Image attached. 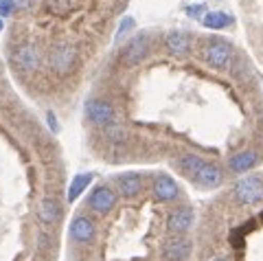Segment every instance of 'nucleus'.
I'll return each mask as SVG.
<instances>
[{
  "label": "nucleus",
  "mask_w": 263,
  "mask_h": 261,
  "mask_svg": "<svg viewBox=\"0 0 263 261\" xmlns=\"http://www.w3.org/2000/svg\"><path fill=\"white\" fill-rule=\"evenodd\" d=\"M204 60H206L213 68L217 70H226L230 68V62H233V48L224 40H211V42L204 46Z\"/></svg>",
  "instance_id": "1"
},
{
  "label": "nucleus",
  "mask_w": 263,
  "mask_h": 261,
  "mask_svg": "<svg viewBox=\"0 0 263 261\" xmlns=\"http://www.w3.org/2000/svg\"><path fill=\"white\" fill-rule=\"evenodd\" d=\"M235 195L241 204H257L263 198V178L246 176L235 184Z\"/></svg>",
  "instance_id": "2"
},
{
  "label": "nucleus",
  "mask_w": 263,
  "mask_h": 261,
  "mask_svg": "<svg viewBox=\"0 0 263 261\" xmlns=\"http://www.w3.org/2000/svg\"><path fill=\"white\" fill-rule=\"evenodd\" d=\"M191 248L193 244L184 235H171L169 239H164L160 255L164 261H186L189 255H191Z\"/></svg>",
  "instance_id": "3"
},
{
  "label": "nucleus",
  "mask_w": 263,
  "mask_h": 261,
  "mask_svg": "<svg viewBox=\"0 0 263 261\" xmlns=\"http://www.w3.org/2000/svg\"><path fill=\"white\" fill-rule=\"evenodd\" d=\"M86 117L95 125H112L114 123V108L105 99H90L86 103Z\"/></svg>",
  "instance_id": "4"
},
{
  "label": "nucleus",
  "mask_w": 263,
  "mask_h": 261,
  "mask_svg": "<svg viewBox=\"0 0 263 261\" xmlns=\"http://www.w3.org/2000/svg\"><path fill=\"white\" fill-rule=\"evenodd\" d=\"M117 193H114L110 187H105V184H101V187H97V189L90 193V198H88V204H90V209L95 211V213H99V215H105V213H110V211L117 207Z\"/></svg>",
  "instance_id": "5"
},
{
  "label": "nucleus",
  "mask_w": 263,
  "mask_h": 261,
  "mask_svg": "<svg viewBox=\"0 0 263 261\" xmlns=\"http://www.w3.org/2000/svg\"><path fill=\"white\" fill-rule=\"evenodd\" d=\"M147 53H149V38L145 33H138L123 48V62L129 64V66H136V64H141L145 60Z\"/></svg>",
  "instance_id": "6"
},
{
  "label": "nucleus",
  "mask_w": 263,
  "mask_h": 261,
  "mask_svg": "<svg viewBox=\"0 0 263 261\" xmlns=\"http://www.w3.org/2000/svg\"><path fill=\"white\" fill-rule=\"evenodd\" d=\"M48 62H51V66L57 70V72H68L72 62H75V48L70 44H55L51 46V53H48Z\"/></svg>",
  "instance_id": "7"
},
{
  "label": "nucleus",
  "mask_w": 263,
  "mask_h": 261,
  "mask_svg": "<svg viewBox=\"0 0 263 261\" xmlns=\"http://www.w3.org/2000/svg\"><path fill=\"white\" fill-rule=\"evenodd\" d=\"M68 235H70V239L77 241V244H90V241L95 239V235H97L95 222L88 215H79V217H75L70 222Z\"/></svg>",
  "instance_id": "8"
},
{
  "label": "nucleus",
  "mask_w": 263,
  "mask_h": 261,
  "mask_svg": "<svg viewBox=\"0 0 263 261\" xmlns=\"http://www.w3.org/2000/svg\"><path fill=\"white\" fill-rule=\"evenodd\" d=\"M193 222H195V211L191 207L176 209L167 219V231L171 235H184L193 226Z\"/></svg>",
  "instance_id": "9"
},
{
  "label": "nucleus",
  "mask_w": 263,
  "mask_h": 261,
  "mask_svg": "<svg viewBox=\"0 0 263 261\" xmlns=\"http://www.w3.org/2000/svg\"><path fill=\"white\" fill-rule=\"evenodd\" d=\"M180 195V187L167 174H158L154 180V200L156 202H171Z\"/></svg>",
  "instance_id": "10"
},
{
  "label": "nucleus",
  "mask_w": 263,
  "mask_h": 261,
  "mask_svg": "<svg viewBox=\"0 0 263 261\" xmlns=\"http://www.w3.org/2000/svg\"><path fill=\"white\" fill-rule=\"evenodd\" d=\"M114 182H117V189L123 198H136L143 191V176L136 174V171H127V174L117 176Z\"/></svg>",
  "instance_id": "11"
},
{
  "label": "nucleus",
  "mask_w": 263,
  "mask_h": 261,
  "mask_svg": "<svg viewBox=\"0 0 263 261\" xmlns=\"http://www.w3.org/2000/svg\"><path fill=\"white\" fill-rule=\"evenodd\" d=\"M11 62H13L20 70L31 72V70H35V68L40 66V51H37V48L33 46V44H24V46H20V48H15Z\"/></svg>",
  "instance_id": "12"
},
{
  "label": "nucleus",
  "mask_w": 263,
  "mask_h": 261,
  "mask_svg": "<svg viewBox=\"0 0 263 261\" xmlns=\"http://www.w3.org/2000/svg\"><path fill=\"white\" fill-rule=\"evenodd\" d=\"M221 180H224V174H221V169L215 162H204V167L193 178V182L197 187H204V189H217Z\"/></svg>",
  "instance_id": "13"
},
{
  "label": "nucleus",
  "mask_w": 263,
  "mask_h": 261,
  "mask_svg": "<svg viewBox=\"0 0 263 261\" xmlns=\"http://www.w3.org/2000/svg\"><path fill=\"white\" fill-rule=\"evenodd\" d=\"M62 215H64V209H62V204H60V202H57L55 198H46L42 204H40V209H37L40 222L46 224V226L57 224V222L62 219Z\"/></svg>",
  "instance_id": "14"
},
{
  "label": "nucleus",
  "mask_w": 263,
  "mask_h": 261,
  "mask_svg": "<svg viewBox=\"0 0 263 261\" xmlns=\"http://www.w3.org/2000/svg\"><path fill=\"white\" fill-rule=\"evenodd\" d=\"M164 46L174 55H184L189 48H191V38L182 33V31H171V33H167V38H164Z\"/></svg>",
  "instance_id": "15"
},
{
  "label": "nucleus",
  "mask_w": 263,
  "mask_h": 261,
  "mask_svg": "<svg viewBox=\"0 0 263 261\" xmlns=\"http://www.w3.org/2000/svg\"><path fill=\"white\" fill-rule=\"evenodd\" d=\"M257 162H259L257 152H239L228 160V167L233 169L235 174H246V171H250Z\"/></svg>",
  "instance_id": "16"
},
{
  "label": "nucleus",
  "mask_w": 263,
  "mask_h": 261,
  "mask_svg": "<svg viewBox=\"0 0 263 261\" xmlns=\"http://www.w3.org/2000/svg\"><path fill=\"white\" fill-rule=\"evenodd\" d=\"M204 162H206V160H204L202 156H197V154H184V156L178 160V167L182 169V174L186 178H191V180H193L197 171L204 167Z\"/></svg>",
  "instance_id": "17"
},
{
  "label": "nucleus",
  "mask_w": 263,
  "mask_h": 261,
  "mask_svg": "<svg viewBox=\"0 0 263 261\" xmlns=\"http://www.w3.org/2000/svg\"><path fill=\"white\" fill-rule=\"evenodd\" d=\"M230 22H233V18H230L228 13H224V11H209V13H204V18H202L204 27H206V29H215V31L226 29Z\"/></svg>",
  "instance_id": "18"
},
{
  "label": "nucleus",
  "mask_w": 263,
  "mask_h": 261,
  "mask_svg": "<svg viewBox=\"0 0 263 261\" xmlns=\"http://www.w3.org/2000/svg\"><path fill=\"white\" fill-rule=\"evenodd\" d=\"M92 174H79V176H75L72 178V182H70V189H68V202L72 204L81 193H84L88 187H90V182H92Z\"/></svg>",
  "instance_id": "19"
},
{
  "label": "nucleus",
  "mask_w": 263,
  "mask_h": 261,
  "mask_svg": "<svg viewBox=\"0 0 263 261\" xmlns=\"http://www.w3.org/2000/svg\"><path fill=\"white\" fill-rule=\"evenodd\" d=\"M13 9H15L13 0H0V18H5V15H11Z\"/></svg>",
  "instance_id": "20"
},
{
  "label": "nucleus",
  "mask_w": 263,
  "mask_h": 261,
  "mask_svg": "<svg viewBox=\"0 0 263 261\" xmlns=\"http://www.w3.org/2000/svg\"><path fill=\"white\" fill-rule=\"evenodd\" d=\"M132 29H134V18H129V15H127V18L125 20H123L121 22V27H119V38H123V35H127L129 33V31Z\"/></svg>",
  "instance_id": "21"
},
{
  "label": "nucleus",
  "mask_w": 263,
  "mask_h": 261,
  "mask_svg": "<svg viewBox=\"0 0 263 261\" xmlns=\"http://www.w3.org/2000/svg\"><path fill=\"white\" fill-rule=\"evenodd\" d=\"M186 13L189 15H200V13H204V5H191V7H186Z\"/></svg>",
  "instance_id": "22"
},
{
  "label": "nucleus",
  "mask_w": 263,
  "mask_h": 261,
  "mask_svg": "<svg viewBox=\"0 0 263 261\" xmlns=\"http://www.w3.org/2000/svg\"><path fill=\"white\" fill-rule=\"evenodd\" d=\"M48 125H51V129H55V132L60 129V127H57V119H55L53 112H48Z\"/></svg>",
  "instance_id": "23"
},
{
  "label": "nucleus",
  "mask_w": 263,
  "mask_h": 261,
  "mask_svg": "<svg viewBox=\"0 0 263 261\" xmlns=\"http://www.w3.org/2000/svg\"><path fill=\"white\" fill-rule=\"evenodd\" d=\"M5 29V22H3V18H0V31H3Z\"/></svg>",
  "instance_id": "24"
},
{
  "label": "nucleus",
  "mask_w": 263,
  "mask_h": 261,
  "mask_svg": "<svg viewBox=\"0 0 263 261\" xmlns=\"http://www.w3.org/2000/svg\"><path fill=\"white\" fill-rule=\"evenodd\" d=\"M215 261H230V259H224V257H219V259H215Z\"/></svg>",
  "instance_id": "25"
}]
</instances>
